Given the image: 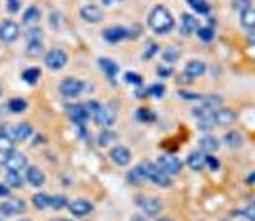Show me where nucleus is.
<instances>
[{
  "mask_svg": "<svg viewBox=\"0 0 255 221\" xmlns=\"http://www.w3.org/2000/svg\"><path fill=\"white\" fill-rule=\"evenodd\" d=\"M19 221H31V220H19Z\"/></svg>",
  "mask_w": 255,
  "mask_h": 221,
  "instance_id": "obj_60",
  "label": "nucleus"
},
{
  "mask_svg": "<svg viewBox=\"0 0 255 221\" xmlns=\"http://www.w3.org/2000/svg\"><path fill=\"white\" fill-rule=\"evenodd\" d=\"M69 63V55L63 50H50L44 54V65L50 71H61Z\"/></svg>",
  "mask_w": 255,
  "mask_h": 221,
  "instance_id": "obj_4",
  "label": "nucleus"
},
{
  "mask_svg": "<svg viewBox=\"0 0 255 221\" xmlns=\"http://www.w3.org/2000/svg\"><path fill=\"white\" fill-rule=\"evenodd\" d=\"M114 120H116V110L112 109L110 105H103V109H101V114H99L98 122L101 124V126H105V128H109V126H112V124H114Z\"/></svg>",
  "mask_w": 255,
  "mask_h": 221,
  "instance_id": "obj_24",
  "label": "nucleus"
},
{
  "mask_svg": "<svg viewBox=\"0 0 255 221\" xmlns=\"http://www.w3.org/2000/svg\"><path fill=\"white\" fill-rule=\"evenodd\" d=\"M158 52V44H154V42H149V48H147V52L143 54V59H151L154 54Z\"/></svg>",
  "mask_w": 255,
  "mask_h": 221,
  "instance_id": "obj_51",
  "label": "nucleus"
},
{
  "mask_svg": "<svg viewBox=\"0 0 255 221\" xmlns=\"http://www.w3.org/2000/svg\"><path fill=\"white\" fill-rule=\"evenodd\" d=\"M25 179H27V183H31L33 187H42L46 183V175L37 166H29L25 170Z\"/></svg>",
  "mask_w": 255,
  "mask_h": 221,
  "instance_id": "obj_16",
  "label": "nucleus"
},
{
  "mask_svg": "<svg viewBox=\"0 0 255 221\" xmlns=\"http://www.w3.org/2000/svg\"><path fill=\"white\" fill-rule=\"evenodd\" d=\"M156 73L160 78H168V76L173 74V71H171V67H168V65H158Z\"/></svg>",
  "mask_w": 255,
  "mask_h": 221,
  "instance_id": "obj_49",
  "label": "nucleus"
},
{
  "mask_svg": "<svg viewBox=\"0 0 255 221\" xmlns=\"http://www.w3.org/2000/svg\"><path fill=\"white\" fill-rule=\"evenodd\" d=\"M0 198H10V187L6 183H0Z\"/></svg>",
  "mask_w": 255,
  "mask_h": 221,
  "instance_id": "obj_52",
  "label": "nucleus"
},
{
  "mask_svg": "<svg viewBox=\"0 0 255 221\" xmlns=\"http://www.w3.org/2000/svg\"><path fill=\"white\" fill-rule=\"evenodd\" d=\"M4 168L8 172H25L29 168V162H27V157L23 153H17V151H12L10 155L4 157Z\"/></svg>",
  "mask_w": 255,
  "mask_h": 221,
  "instance_id": "obj_5",
  "label": "nucleus"
},
{
  "mask_svg": "<svg viewBox=\"0 0 255 221\" xmlns=\"http://www.w3.org/2000/svg\"><path fill=\"white\" fill-rule=\"evenodd\" d=\"M215 126H217V124H215L213 114H207V116L198 118V130H202V132H207V130H211V128H215Z\"/></svg>",
  "mask_w": 255,
  "mask_h": 221,
  "instance_id": "obj_41",
  "label": "nucleus"
},
{
  "mask_svg": "<svg viewBox=\"0 0 255 221\" xmlns=\"http://www.w3.org/2000/svg\"><path fill=\"white\" fill-rule=\"evenodd\" d=\"M206 166L211 170V172H217L219 168H221V162H219L213 155H206Z\"/></svg>",
  "mask_w": 255,
  "mask_h": 221,
  "instance_id": "obj_47",
  "label": "nucleus"
},
{
  "mask_svg": "<svg viewBox=\"0 0 255 221\" xmlns=\"http://www.w3.org/2000/svg\"><path fill=\"white\" fill-rule=\"evenodd\" d=\"M0 96H2V88H0Z\"/></svg>",
  "mask_w": 255,
  "mask_h": 221,
  "instance_id": "obj_61",
  "label": "nucleus"
},
{
  "mask_svg": "<svg viewBox=\"0 0 255 221\" xmlns=\"http://www.w3.org/2000/svg\"><path fill=\"white\" fill-rule=\"evenodd\" d=\"M242 216L246 218V220H250V221H255V202H252L248 208L242 212Z\"/></svg>",
  "mask_w": 255,
  "mask_h": 221,
  "instance_id": "obj_50",
  "label": "nucleus"
},
{
  "mask_svg": "<svg viewBox=\"0 0 255 221\" xmlns=\"http://www.w3.org/2000/svg\"><path fill=\"white\" fill-rule=\"evenodd\" d=\"M149 181L147 179V170H145V164H139V166H135L132 172H128V183L132 185H141Z\"/></svg>",
  "mask_w": 255,
  "mask_h": 221,
  "instance_id": "obj_22",
  "label": "nucleus"
},
{
  "mask_svg": "<svg viewBox=\"0 0 255 221\" xmlns=\"http://www.w3.org/2000/svg\"><path fill=\"white\" fill-rule=\"evenodd\" d=\"M42 37H44L42 29H29V33H27V42H29V44L42 42Z\"/></svg>",
  "mask_w": 255,
  "mask_h": 221,
  "instance_id": "obj_44",
  "label": "nucleus"
},
{
  "mask_svg": "<svg viewBox=\"0 0 255 221\" xmlns=\"http://www.w3.org/2000/svg\"><path fill=\"white\" fill-rule=\"evenodd\" d=\"M179 57H181V52L177 48H173V46H170V48H166L162 52V59L166 63H175Z\"/></svg>",
  "mask_w": 255,
  "mask_h": 221,
  "instance_id": "obj_39",
  "label": "nucleus"
},
{
  "mask_svg": "<svg viewBox=\"0 0 255 221\" xmlns=\"http://www.w3.org/2000/svg\"><path fill=\"white\" fill-rule=\"evenodd\" d=\"M248 183H255V173H252V175H248V179H246Z\"/></svg>",
  "mask_w": 255,
  "mask_h": 221,
  "instance_id": "obj_57",
  "label": "nucleus"
},
{
  "mask_svg": "<svg viewBox=\"0 0 255 221\" xmlns=\"http://www.w3.org/2000/svg\"><path fill=\"white\" fill-rule=\"evenodd\" d=\"M202 105H204L206 109H209V110H213V112H215L217 109H221V107H223V98H221V96H217V94L207 96V98L202 99Z\"/></svg>",
  "mask_w": 255,
  "mask_h": 221,
  "instance_id": "obj_32",
  "label": "nucleus"
},
{
  "mask_svg": "<svg viewBox=\"0 0 255 221\" xmlns=\"http://www.w3.org/2000/svg\"><path fill=\"white\" fill-rule=\"evenodd\" d=\"M98 65L101 67V71L107 74V78L114 84V78H116V74H118V65H116V61H112L109 57H99Z\"/></svg>",
  "mask_w": 255,
  "mask_h": 221,
  "instance_id": "obj_19",
  "label": "nucleus"
},
{
  "mask_svg": "<svg viewBox=\"0 0 255 221\" xmlns=\"http://www.w3.org/2000/svg\"><path fill=\"white\" fill-rule=\"evenodd\" d=\"M223 141H225V145L231 149H240L244 143V137L240 132H234V130H231V132H227L225 134V137H223Z\"/></svg>",
  "mask_w": 255,
  "mask_h": 221,
  "instance_id": "obj_27",
  "label": "nucleus"
},
{
  "mask_svg": "<svg viewBox=\"0 0 255 221\" xmlns=\"http://www.w3.org/2000/svg\"><path fill=\"white\" fill-rule=\"evenodd\" d=\"M154 221H175V220H171V218H158V220Z\"/></svg>",
  "mask_w": 255,
  "mask_h": 221,
  "instance_id": "obj_58",
  "label": "nucleus"
},
{
  "mask_svg": "<svg viewBox=\"0 0 255 221\" xmlns=\"http://www.w3.org/2000/svg\"><path fill=\"white\" fill-rule=\"evenodd\" d=\"M69 212L73 214L74 218H86L88 214L94 212V204L86 198H76V200H71L69 202Z\"/></svg>",
  "mask_w": 255,
  "mask_h": 221,
  "instance_id": "obj_12",
  "label": "nucleus"
},
{
  "mask_svg": "<svg viewBox=\"0 0 255 221\" xmlns=\"http://www.w3.org/2000/svg\"><path fill=\"white\" fill-rule=\"evenodd\" d=\"M206 63L200 61V59H191V61L185 65V71L183 73L189 74L191 78H196V76H202V74L206 73Z\"/></svg>",
  "mask_w": 255,
  "mask_h": 221,
  "instance_id": "obj_21",
  "label": "nucleus"
},
{
  "mask_svg": "<svg viewBox=\"0 0 255 221\" xmlns=\"http://www.w3.org/2000/svg\"><path fill=\"white\" fill-rule=\"evenodd\" d=\"M248 40H250V44H255V31H250V33H248Z\"/></svg>",
  "mask_w": 255,
  "mask_h": 221,
  "instance_id": "obj_54",
  "label": "nucleus"
},
{
  "mask_svg": "<svg viewBox=\"0 0 255 221\" xmlns=\"http://www.w3.org/2000/svg\"><path fill=\"white\" fill-rule=\"evenodd\" d=\"M12 151H15V139L10 137V135L0 134V155H10Z\"/></svg>",
  "mask_w": 255,
  "mask_h": 221,
  "instance_id": "obj_31",
  "label": "nucleus"
},
{
  "mask_svg": "<svg viewBox=\"0 0 255 221\" xmlns=\"http://www.w3.org/2000/svg\"><path fill=\"white\" fill-rule=\"evenodd\" d=\"M27 107H29V103L23 98H13L8 101V110L13 112V114H21V112L27 110Z\"/></svg>",
  "mask_w": 255,
  "mask_h": 221,
  "instance_id": "obj_30",
  "label": "nucleus"
},
{
  "mask_svg": "<svg viewBox=\"0 0 255 221\" xmlns=\"http://www.w3.org/2000/svg\"><path fill=\"white\" fill-rule=\"evenodd\" d=\"M114 139H116V134H114V132H110V130H103L98 137V143L101 145V147H110Z\"/></svg>",
  "mask_w": 255,
  "mask_h": 221,
  "instance_id": "obj_37",
  "label": "nucleus"
},
{
  "mask_svg": "<svg viewBox=\"0 0 255 221\" xmlns=\"http://www.w3.org/2000/svg\"><path fill=\"white\" fill-rule=\"evenodd\" d=\"M86 109H88V112H90V118H94V120L98 122V118H99V114H101L103 105H101V103H98L96 99H92V101H88V103H86Z\"/></svg>",
  "mask_w": 255,
  "mask_h": 221,
  "instance_id": "obj_38",
  "label": "nucleus"
},
{
  "mask_svg": "<svg viewBox=\"0 0 255 221\" xmlns=\"http://www.w3.org/2000/svg\"><path fill=\"white\" fill-rule=\"evenodd\" d=\"M173 15L166 6H154L149 13V27L156 33V35H168L173 31Z\"/></svg>",
  "mask_w": 255,
  "mask_h": 221,
  "instance_id": "obj_1",
  "label": "nucleus"
},
{
  "mask_svg": "<svg viewBox=\"0 0 255 221\" xmlns=\"http://www.w3.org/2000/svg\"><path fill=\"white\" fill-rule=\"evenodd\" d=\"M196 37H198L200 42L209 44V42H213V38H215V29H213L211 25H207V27H200V29L196 31Z\"/></svg>",
  "mask_w": 255,
  "mask_h": 221,
  "instance_id": "obj_29",
  "label": "nucleus"
},
{
  "mask_svg": "<svg viewBox=\"0 0 255 221\" xmlns=\"http://www.w3.org/2000/svg\"><path fill=\"white\" fill-rule=\"evenodd\" d=\"M50 200H51L50 195H46V193H37L31 202H33V206L37 210H46V208H50Z\"/></svg>",
  "mask_w": 255,
  "mask_h": 221,
  "instance_id": "obj_34",
  "label": "nucleus"
},
{
  "mask_svg": "<svg viewBox=\"0 0 255 221\" xmlns=\"http://www.w3.org/2000/svg\"><path fill=\"white\" fill-rule=\"evenodd\" d=\"M135 118L143 124H151L156 120V114H154L151 109H147V107H141V109L135 110Z\"/></svg>",
  "mask_w": 255,
  "mask_h": 221,
  "instance_id": "obj_33",
  "label": "nucleus"
},
{
  "mask_svg": "<svg viewBox=\"0 0 255 221\" xmlns=\"http://www.w3.org/2000/svg\"><path fill=\"white\" fill-rule=\"evenodd\" d=\"M143 164H145V170H147V179H149L151 183L158 185V187H162V189H168V187H170L171 185L170 173L160 170L156 164H153V162H143Z\"/></svg>",
  "mask_w": 255,
  "mask_h": 221,
  "instance_id": "obj_2",
  "label": "nucleus"
},
{
  "mask_svg": "<svg viewBox=\"0 0 255 221\" xmlns=\"http://www.w3.org/2000/svg\"><path fill=\"white\" fill-rule=\"evenodd\" d=\"M21 35V31H19V25L15 23V21H2L0 23V42H4V44H12L15 42L17 38Z\"/></svg>",
  "mask_w": 255,
  "mask_h": 221,
  "instance_id": "obj_8",
  "label": "nucleus"
},
{
  "mask_svg": "<svg viewBox=\"0 0 255 221\" xmlns=\"http://www.w3.org/2000/svg\"><path fill=\"white\" fill-rule=\"evenodd\" d=\"M198 145H200V151L204 155H211V153H215L221 147V141H219L217 137H213V135H202L198 139Z\"/></svg>",
  "mask_w": 255,
  "mask_h": 221,
  "instance_id": "obj_18",
  "label": "nucleus"
},
{
  "mask_svg": "<svg viewBox=\"0 0 255 221\" xmlns=\"http://www.w3.org/2000/svg\"><path fill=\"white\" fill-rule=\"evenodd\" d=\"M118 2H122V0H103L105 6H112V4H118Z\"/></svg>",
  "mask_w": 255,
  "mask_h": 221,
  "instance_id": "obj_55",
  "label": "nucleus"
},
{
  "mask_svg": "<svg viewBox=\"0 0 255 221\" xmlns=\"http://www.w3.org/2000/svg\"><path fill=\"white\" fill-rule=\"evenodd\" d=\"M42 42H35V44H27V54L29 55H42Z\"/></svg>",
  "mask_w": 255,
  "mask_h": 221,
  "instance_id": "obj_46",
  "label": "nucleus"
},
{
  "mask_svg": "<svg viewBox=\"0 0 255 221\" xmlns=\"http://www.w3.org/2000/svg\"><path fill=\"white\" fill-rule=\"evenodd\" d=\"M240 25L250 33V31H255V8L252 6L250 10L240 13Z\"/></svg>",
  "mask_w": 255,
  "mask_h": 221,
  "instance_id": "obj_26",
  "label": "nucleus"
},
{
  "mask_svg": "<svg viewBox=\"0 0 255 221\" xmlns=\"http://www.w3.org/2000/svg\"><path fill=\"white\" fill-rule=\"evenodd\" d=\"M198 29H200V25H198V19H196L195 15L183 13L181 25H179V31H181L183 37H191V35H195Z\"/></svg>",
  "mask_w": 255,
  "mask_h": 221,
  "instance_id": "obj_15",
  "label": "nucleus"
},
{
  "mask_svg": "<svg viewBox=\"0 0 255 221\" xmlns=\"http://www.w3.org/2000/svg\"><path fill=\"white\" fill-rule=\"evenodd\" d=\"M69 198L63 197V195H55V197H51V200H50V208L51 210H63L69 206Z\"/></svg>",
  "mask_w": 255,
  "mask_h": 221,
  "instance_id": "obj_40",
  "label": "nucleus"
},
{
  "mask_svg": "<svg viewBox=\"0 0 255 221\" xmlns=\"http://www.w3.org/2000/svg\"><path fill=\"white\" fill-rule=\"evenodd\" d=\"M27 210V204L21 198H6V202L0 204V216L2 218H10L15 214H23Z\"/></svg>",
  "mask_w": 255,
  "mask_h": 221,
  "instance_id": "obj_9",
  "label": "nucleus"
},
{
  "mask_svg": "<svg viewBox=\"0 0 255 221\" xmlns=\"http://www.w3.org/2000/svg\"><path fill=\"white\" fill-rule=\"evenodd\" d=\"M187 166H189L193 172H200V170H204V166H206V155H204L202 151H195V153H191V155L187 157Z\"/></svg>",
  "mask_w": 255,
  "mask_h": 221,
  "instance_id": "obj_20",
  "label": "nucleus"
},
{
  "mask_svg": "<svg viewBox=\"0 0 255 221\" xmlns=\"http://www.w3.org/2000/svg\"><path fill=\"white\" fill-rule=\"evenodd\" d=\"M164 94H166V86L162 84V82H156V84H151V86L147 88V98H164Z\"/></svg>",
  "mask_w": 255,
  "mask_h": 221,
  "instance_id": "obj_36",
  "label": "nucleus"
},
{
  "mask_svg": "<svg viewBox=\"0 0 255 221\" xmlns=\"http://www.w3.org/2000/svg\"><path fill=\"white\" fill-rule=\"evenodd\" d=\"M156 166L166 173H170V175H177L181 172L183 162L177 157H173V155H162V157H158Z\"/></svg>",
  "mask_w": 255,
  "mask_h": 221,
  "instance_id": "obj_7",
  "label": "nucleus"
},
{
  "mask_svg": "<svg viewBox=\"0 0 255 221\" xmlns=\"http://www.w3.org/2000/svg\"><path fill=\"white\" fill-rule=\"evenodd\" d=\"M40 15H42L40 8H37V6H29V8L25 10V13H23V23L25 25L38 23V21H40Z\"/></svg>",
  "mask_w": 255,
  "mask_h": 221,
  "instance_id": "obj_28",
  "label": "nucleus"
},
{
  "mask_svg": "<svg viewBox=\"0 0 255 221\" xmlns=\"http://www.w3.org/2000/svg\"><path fill=\"white\" fill-rule=\"evenodd\" d=\"M213 118H215L217 126H231L236 120V112L232 109H227V107H221L213 112Z\"/></svg>",
  "mask_w": 255,
  "mask_h": 221,
  "instance_id": "obj_17",
  "label": "nucleus"
},
{
  "mask_svg": "<svg viewBox=\"0 0 255 221\" xmlns=\"http://www.w3.org/2000/svg\"><path fill=\"white\" fill-rule=\"evenodd\" d=\"M82 90H84V82L82 80H78V78H74V76H67V78H63L59 84V92L63 98H78L80 94H82Z\"/></svg>",
  "mask_w": 255,
  "mask_h": 221,
  "instance_id": "obj_3",
  "label": "nucleus"
},
{
  "mask_svg": "<svg viewBox=\"0 0 255 221\" xmlns=\"http://www.w3.org/2000/svg\"><path fill=\"white\" fill-rule=\"evenodd\" d=\"M53 221H73V220H67V218H59V220H53Z\"/></svg>",
  "mask_w": 255,
  "mask_h": 221,
  "instance_id": "obj_59",
  "label": "nucleus"
},
{
  "mask_svg": "<svg viewBox=\"0 0 255 221\" xmlns=\"http://www.w3.org/2000/svg\"><path fill=\"white\" fill-rule=\"evenodd\" d=\"M124 80L128 82V84H134V86H143V76L137 73H132V71H128V73L124 74Z\"/></svg>",
  "mask_w": 255,
  "mask_h": 221,
  "instance_id": "obj_43",
  "label": "nucleus"
},
{
  "mask_svg": "<svg viewBox=\"0 0 255 221\" xmlns=\"http://www.w3.org/2000/svg\"><path fill=\"white\" fill-rule=\"evenodd\" d=\"M179 98L185 99V101H202L204 96L196 94V92H189V90H179Z\"/></svg>",
  "mask_w": 255,
  "mask_h": 221,
  "instance_id": "obj_45",
  "label": "nucleus"
},
{
  "mask_svg": "<svg viewBox=\"0 0 255 221\" xmlns=\"http://www.w3.org/2000/svg\"><path fill=\"white\" fill-rule=\"evenodd\" d=\"M189 2V6L198 13H207L209 12V6H207L206 0H187Z\"/></svg>",
  "mask_w": 255,
  "mask_h": 221,
  "instance_id": "obj_42",
  "label": "nucleus"
},
{
  "mask_svg": "<svg viewBox=\"0 0 255 221\" xmlns=\"http://www.w3.org/2000/svg\"><path fill=\"white\" fill-rule=\"evenodd\" d=\"M137 206L143 210L147 216L154 218L164 210V202L156 197H137Z\"/></svg>",
  "mask_w": 255,
  "mask_h": 221,
  "instance_id": "obj_6",
  "label": "nucleus"
},
{
  "mask_svg": "<svg viewBox=\"0 0 255 221\" xmlns=\"http://www.w3.org/2000/svg\"><path fill=\"white\" fill-rule=\"evenodd\" d=\"M110 160L116 164V166H128L132 162V151L124 145H116V147L110 149Z\"/></svg>",
  "mask_w": 255,
  "mask_h": 221,
  "instance_id": "obj_13",
  "label": "nucleus"
},
{
  "mask_svg": "<svg viewBox=\"0 0 255 221\" xmlns=\"http://www.w3.org/2000/svg\"><path fill=\"white\" fill-rule=\"evenodd\" d=\"M232 4H234V10H238L240 13L252 8V0H234Z\"/></svg>",
  "mask_w": 255,
  "mask_h": 221,
  "instance_id": "obj_48",
  "label": "nucleus"
},
{
  "mask_svg": "<svg viewBox=\"0 0 255 221\" xmlns=\"http://www.w3.org/2000/svg\"><path fill=\"white\" fill-rule=\"evenodd\" d=\"M8 10L12 13L19 12V0H8Z\"/></svg>",
  "mask_w": 255,
  "mask_h": 221,
  "instance_id": "obj_53",
  "label": "nucleus"
},
{
  "mask_svg": "<svg viewBox=\"0 0 255 221\" xmlns=\"http://www.w3.org/2000/svg\"><path fill=\"white\" fill-rule=\"evenodd\" d=\"M40 74H42V71L38 69V67H29V69H25L23 71V80L27 82V84H37L38 78H40Z\"/></svg>",
  "mask_w": 255,
  "mask_h": 221,
  "instance_id": "obj_35",
  "label": "nucleus"
},
{
  "mask_svg": "<svg viewBox=\"0 0 255 221\" xmlns=\"http://www.w3.org/2000/svg\"><path fill=\"white\" fill-rule=\"evenodd\" d=\"M4 183L8 185L10 189H21L27 183V179H25V175L21 172H6V181Z\"/></svg>",
  "mask_w": 255,
  "mask_h": 221,
  "instance_id": "obj_25",
  "label": "nucleus"
},
{
  "mask_svg": "<svg viewBox=\"0 0 255 221\" xmlns=\"http://www.w3.org/2000/svg\"><path fill=\"white\" fill-rule=\"evenodd\" d=\"M65 110H67L69 118H71L76 126H86L88 118H90V112H88V109H86V105L71 103V105H67V107H65Z\"/></svg>",
  "mask_w": 255,
  "mask_h": 221,
  "instance_id": "obj_10",
  "label": "nucleus"
},
{
  "mask_svg": "<svg viewBox=\"0 0 255 221\" xmlns=\"http://www.w3.org/2000/svg\"><path fill=\"white\" fill-rule=\"evenodd\" d=\"M33 135V126L29 122H21V124H15L13 126V139L15 141H25Z\"/></svg>",
  "mask_w": 255,
  "mask_h": 221,
  "instance_id": "obj_23",
  "label": "nucleus"
},
{
  "mask_svg": "<svg viewBox=\"0 0 255 221\" xmlns=\"http://www.w3.org/2000/svg\"><path fill=\"white\" fill-rule=\"evenodd\" d=\"M0 221H2V220H0Z\"/></svg>",
  "mask_w": 255,
  "mask_h": 221,
  "instance_id": "obj_62",
  "label": "nucleus"
},
{
  "mask_svg": "<svg viewBox=\"0 0 255 221\" xmlns=\"http://www.w3.org/2000/svg\"><path fill=\"white\" fill-rule=\"evenodd\" d=\"M80 15H82V19H84L86 23H99V21H103V12H101V8L94 6V4L82 6V8H80Z\"/></svg>",
  "mask_w": 255,
  "mask_h": 221,
  "instance_id": "obj_14",
  "label": "nucleus"
},
{
  "mask_svg": "<svg viewBox=\"0 0 255 221\" xmlns=\"http://www.w3.org/2000/svg\"><path fill=\"white\" fill-rule=\"evenodd\" d=\"M130 37H132V31L126 29V27H120V25L109 27V29L103 31V38H105L109 44H116V42H122V40H126V38H130Z\"/></svg>",
  "mask_w": 255,
  "mask_h": 221,
  "instance_id": "obj_11",
  "label": "nucleus"
},
{
  "mask_svg": "<svg viewBox=\"0 0 255 221\" xmlns=\"http://www.w3.org/2000/svg\"><path fill=\"white\" fill-rule=\"evenodd\" d=\"M40 145V143H44V137H42V135H37V137H35V145Z\"/></svg>",
  "mask_w": 255,
  "mask_h": 221,
  "instance_id": "obj_56",
  "label": "nucleus"
}]
</instances>
